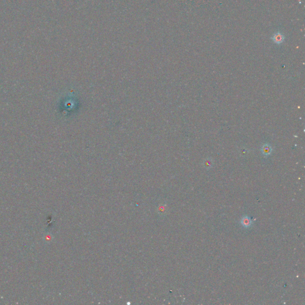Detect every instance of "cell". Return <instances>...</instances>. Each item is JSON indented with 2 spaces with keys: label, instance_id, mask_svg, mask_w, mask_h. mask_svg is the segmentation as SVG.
<instances>
[{
  "label": "cell",
  "instance_id": "1",
  "mask_svg": "<svg viewBox=\"0 0 305 305\" xmlns=\"http://www.w3.org/2000/svg\"><path fill=\"white\" fill-rule=\"evenodd\" d=\"M272 39H273V41L275 44H281L284 42L285 39V36L282 34V33L278 32L273 35V36H272Z\"/></svg>",
  "mask_w": 305,
  "mask_h": 305
},
{
  "label": "cell",
  "instance_id": "2",
  "mask_svg": "<svg viewBox=\"0 0 305 305\" xmlns=\"http://www.w3.org/2000/svg\"><path fill=\"white\" fill-rule=\"evenodd\" d=\"M241 223L243 227L245 228H249L252 225L253 221L249 216H244L241 219Z\"/></svg>",
  "mask_w": 305,
  "mask_h": 305
}]
</instances>
